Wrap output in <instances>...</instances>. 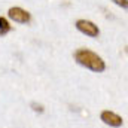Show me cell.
<instances>
[{
  "label": "cell",
  "mask_w": 128,
  "mask_h": 128,
  "mask_svg": "<svg viewBox=\"0 0 128 128\" xmlns=\"http://www.w3.org/2000/svg\"><path fill=\"white\" fill-rule=\"evenodd\" d=\"M74 26H76V28L80 33H84V34H86V36H90V37H98V34H100L98 27H97L92 21H88V20H78Z\"/></svg>",
  "instance_id": "2"
},
{
  "label": "cell",
  "mask_w": 128,
  "mask_h": 128,
  "mask_svg": "<svg viewBox=\"0 0 128 128\" xmlns=\"http://www.w3.org/2000/svg\"><path fill=\"white\" fill-rule=\"evenodd\" d=\"M8 16H9L12 21H15V22H20V24H27V22L32 20V15H30V12H27L26 9H22V8H18V6H15V8H10V9L8 10Z\"/></svg>",
  "instance_id": "3"
},
{
  "label": "cell",
  "mask_w": 128,
  "mask_h": 128,
  "mask_svg": "<svg viewBox=\"0 0 128 128\" xmlns=\"http://www.w3.org/2000/svg\"><path fill=\"white\" fill-rule=\"evenodd\" d=\"M100 118H101V121L106 125H110V127H115V128L121 127L124 124V119L119 115H116V113H113L110 110H103L101 115H100Z\"/></svg>",
  "instance_id": "4"
},
{
  "label": "cell",
  "mask_w": 128,
  "mask_h": 128,
  "mask_svg": "<svg viewBox=\"0 0 128 128\" xmlns=\"http://www.w3.org/2000/svg\"><path fill=\"white\" fill-rule=\"evenodd\" d=\"M115 4H118V6H121V8H124V9H127L128 8V0H112Z\"/></svg>",
  "instance_id": "6"
},
{
  "label": "cell",
  "mask_w": 128,
  "mask_h": 128,
  "mask_svg": "<svg viewBox=\"0 0 128 128\" xmlns=\"http://www.w3.org/2000/svg\"><path fill=\"white\" fill-rule=\"evenodd\" d=\"M32 107L34 112H39V113H42L43 112V106L42 104H37V103H32Z\"/></svg>",
  "instance_id": "7"
},
{
  "label": "cell",
  "mask_w": 128,
  "mask_h": 128,
  "mask_svg": "<svg viewBox=\"0 0 128 128\" xmlns=\"http://www.w3.org/2000/svg\"><path fill=\"white\" fill-rule=\"evenodd\" d=\"M10 32V24L6 18L0 16V34H6V33Z\"/></svg>",
  "instance_id": "5"
},
{
  "label": "cell",
  "mask_w": 128,
  "mask_h": 128,
  "mask_svg": "<svg viewBox=\"0 0 128 128\" xmlns=\"http://www.w3.org/2000/svg\"><path fill=\"white\" fill-rule=\"evenodd\" d=\"M74 60L80 66H84L96 73H101L106 68V63L103 61V58L90 49H78L74 52Z\"/></svg>",
  "instance_id": "1"
}]
</instances>
